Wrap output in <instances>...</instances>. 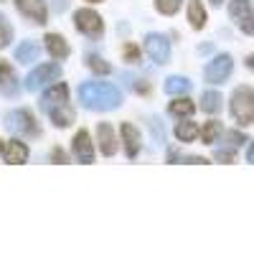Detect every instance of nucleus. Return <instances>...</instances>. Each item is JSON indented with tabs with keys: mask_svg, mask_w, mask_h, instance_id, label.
<instances>
[{
	"mask_svg": "<svg viewBox=\"0 0 254 254\" xmlns=\"http://www.w3.org/2000/svg\"><path fill=\"white\" fill-rule=\"evenodd\" d=\"M10 38H13V28H10V23L5 20V15L0 13V49H5L10 44Z\"/></svg>",
	"mask_w": 254,
	"mask_h": 254,
	"instance_id": "25",
	"label": "nucleus"
},
{
	"mask_svg": "<svg viewBox=\"0 0 254 254\" xmlns=\"http://www.w3.org/2000/svg\"><path fill=\"white\" fill-rule=\"evenodd\" d=\"M176 137L181 142H193L198 137V125L196 122H178L176 125Z\"/></svg>",
	"mask_w": 254,
	"mask_h": 254,
	"instance_id": "19",
	"label": "nucleus"
},
{
	"mask_svg": "<svg viewBox=\"0 0 254 254\" xmlns=\"http://www.w3.org/2000/svg\"><path fill=\"white\" fill-rule=\"evenodd\" d=\"M46 49H49V54H51L56 61H64V59L69 56L66 41H64L61 36H56V33H49V36H46Z\"/></svg>",
	"mask_w": 254,
	"mask_h": 254,
	"instance_id": "16",
	"label": "nucleus"
},
{
	"mask_svg": "<svg viewBox=\"0 0 254 254\" xmlns=\"http://www.w3.org/2000/svg\"><path fill=\"white\" fill-rule=\"evenodd\" d=\"M188 20H190V26L198 28V31L206 26V10L201 5V0H190L188 3Z\"/></svg>",
	"mask_w": 254,
	"mask_h": 254,
	"instance_id": "17",
	"label": "nucleus"
},
{
	"mask_svg": "<svg viewBox=\"0 0 254 254\" xmlns=\"http://www.w3.org/2000/svg\"><path fill=\"white\" fill-rule=\"evenodd\" d=\"M181 3H183V0H155V8L160 13H165V15H173V13H178Z\"/></svg>",
	"mask_w": 254,
	"mask_h": 254,
	"instance_id": "26",
	"label": "nucleus"
},
{
	"mask_svg": "<svg viewBox=\"0 0 254 254\" xmlns=\"http://www.w3.org/2000/svg\"><path fill=\"white\" fill-rule=\"evenodd\" d=\"M3 158H5V163H10V165H23V163L28 160V147H26V142L10 140V142L3 147Z\"/></svg>",
	"mask_w": 254,
	"mask_h": 254,
	"instance_id": "14",
	"label": "nucleus"
},
{
	"mask_svg": "<svg viewBox=\"0 0 254 254\" xmlns=\"http://www.w3.org/2000/svg\"><path fill=\"white\" fill-rule=\"evenodd\" d=\"M190 89V81L186 79V76H171L165 81V92L168 94H173V97H178V94H186Z\"/></svg>",
	"mask_w": 254,
	"mask_h": 254,
	"instance_id": "21",
	"label": "nucleus"
},
{
	"mask_svg": "<svg viewBox=\"0 0 254 254\" xmlns=\"http://www.w3.org/2000/svg\"><path fill=\"white\" fill-rule=\"evenodd\" d=\"M87 64H89V69H92L94 74H102V76L112 71V66H110V64L104 61V59H99V56H87Z\"/></svg>",
	"mask_w": 254,
	"mask_h": 254,
	"instance_id": "24",
	"label": "nucleus"
},
{
	"mask_svg": "<svg viewBox=\"0 0 254 254\" xmlns=\"http://www.w3.org/2000/svg\"><path fill=\"white\" fill-rule=\"evenodd\" d=\"M74 26L84 33V36H89V38H99L102 31H104V23H102V18L89 10V8H81L74 13Z\"/></svg>",
	"mask_w": 254,
	"mask_h": 254,
	"instance_id": "5",
	"label": "nucleus"
},
{
	"mask_svg": "<svg viewBox=\"0 0 254 254\" xmlns=\"http://www.w3.org/2000/svg\"><path fill=\"white\" fill-rule=\"evenodd\" d=\"M51 8L56 10V13H64L69 8V0H51Z\"/></svg>",
	"mask_w": 254,
	"mask_h": 254,
	"instance_id": "31",
	"label": "nucleus"
},
{
	"mask_svg": "<svg viewBox=\"0 0 254 254\" xmlns=\"http://www.w3.org/2000/svg\"><path fill=\"white\" fill-rule=\"evenodd\" d=\"M201 110L208 112V115L221 112V94H219V92H203V97H201Z\"/></svg>",
	"mask_w": 254,
	"mask_h": 254,
	"instance_id": "20",
	"label": "nucleus"
},
{
	"mask_svg": "<svg viewBox=\"0 0 254 254\" xmlns=\"http://www.w3.org/2000/svg\"><path fill=\"white\" fill-rule=\"evenodd\" d=\"M5 125L10 127L13 132L18 135H28V137H36L41 130H38V122L33 120V115L28 110H15L5 117Z\"/></svg>",
	"mask_w": 254,
	"mask_h": 254,
	"instance_id": "4",
	"label": "nucleus"
},
{
	"mask_svg": "<svg viewBox=\"0 0 254 254\" xmlns=\"http://www.w3.org/2000/svg\"><path fill=\"white\" fill-rule=\"evenodd\" d=\"M41 110H44L56 127H69L74 122V110L69 104V89L66 84H54V87L41 99Z\"/></svg>",
	"mask_w": 254,
	"mask_h": 254,
	"instance_id": "2",
	"label": "nucleus"
},
{
	"mask_svg": "<svg viewBox=\"0 0 254 254\" xmlns=\"http://www.w3.org/2000/svg\"><path fill=\"white\" fill-rule=\"evenodd\" d=\"M51 158H54V163H69L66 153H64L61 147H54V150H51Z\"/></svg>",
	"mask_w": 254,
	"mask_h": 254,
	"instance_id": "30",
	"label": "nucleus"
},
{
	"mask_svg": "<svg viewBox=\"0 0 254 254\" xmlns=\"http://www.w3.org/2000/svg\"><path fill=\"white\" fill-rule=\"evenodd\" d=\"M145 51L155 64H168L171 61V41L160 33H150L145 38Z\"/></svg>",
	"mask_w": 254,
	"mask_h": 254,
	"instance_id": "9",
	"label": "nucleus"
},
{
	"mask_svg": "<svg viewBox=\"0 0 254 254\" xmlns=\"http://www.w3.org/2000/svg\"><path fill=\"white\" fill-rule=\"evenodd\" d=\"M125 61H130V64L140 61V49L135 44H125Z\"/></svg>",
	"mask_w": 254,
	"mask_h": 254,
	"instance_id": "27",
	"label": "nucleus"
},
{
	"mask_svg": "<svg viewBox=\"0 0 254 254\" xmlns=\"http://www.w3.org/2000/svg\"><path fill=\"white\" fill-rule=\"evenodd\" d=\"M120 132H122V140H125V153H127V158L135 160L137 153H140V135H137V130H135L130 122H125V125L120 127Z\"/></svg>",
	"mask_w": 254,
	"mask_h": 254,
	"instance_id": "15",
	"label": "nucleus"
},
{
	"mask_svg": "<svg viewBox=\"0 0 254 254\" xmlns=\"http://www.w3.org/2000/svg\"><path fill=\"white\" fill-rule=\"evenodd\" d=\"M221 132H224V130H221V122H216V120L206 122V127L201 130V140H203V145H214L216 137H219Z\"/></svg>",
	"mask_w": 254,
	"mask_h": 254,
	"instance_id": "22",
	"label": "nucleus"
},
{
	"mask_svg": "<svg viewBox=\"0 0 254 254\" xmlns=\"http://www.w3.org/2000/svg\"><path fill=\"white\" fill-rule=\"evenodd\" d=\"M247 160H249V163H254V142H252V147H249V153H247Z\"/></svg>",
	"mask_w": 254,
	"mask_h": 254,
	"instance_id": "33",
	"label": "nucleus"
},
{
	"mask_svg": "<svg viewBox=\"0 0 254 254\" xmlns=\"http://www.w3.org/2000/svg\"><path fill=\"white\" fill-rule=\"evenodd\" d=\"M231 69H234V61H231V56H229V54H221V56H216V59L203 69V79H206L208 84H221V81L229 79Z\"/></svg>",
	"mask_w": 254,
	"mask_h": 254,
	"instance_id": "7",
	"label": "nucleus"
},
{
	"mask_svg": "<svg viewBox=\"0 0 254 254\" xmlns=\"http://www.w3.org/2000/svg\"><path fill=\"white\" fill-rule=\"evenodd\" d=\"M18 76L8 61H0V94L5 97H18Z\"/></svg>",
	"mask_w": 254,
	"mask_h": 254,
	"instance_id": "12",
	"label": "nucleus"
},
{
	"mask_svg": "<svg viewBox=\"0 0 254 254\" xmlns=\"http://www.w3.org/2000/svg\"><path fill=\"white\" fill-rule=\"evenodd\" d=\"M59 76H61V69L56 66V64H41V66H36V69L28 74L26 89H28V92H36V89H41V87H46V84L56 81Z\"/></svg>",
	"mask_w": 254,
	"mask_h": 254,
	"instance_id": "6",
	"label": "nucleus"
},
{
	"mask_svg": "<svg viewBox=\"0 0 254 254\" xmlns=\"http://www.w3.org/2000/svg\"><path fill=\"white\" fill-rule=\"evenodd\" d=\"M97 137H99V150L104 155H115L117 153V135H115L110 122H102L97 127Z\"/></svg>",
	"mask_w": 254,
	"mask_h": 254,
	"instance_id": "13",
	"label": "nucleus"
},
{
	"mask_svg": "<svg viewBox=\"0 0 254 254\" xmlns=\"http://www.w3.org/2000/svg\"><path fill=\"white\" fill-rule=\"evenodd\" d=\"M211 3H214V5H216V8H219V5H221V3H224V0H211Z\"/></svg>",
	"mask_w": 254,
	"mask_h": 254,
	"instance_id": "35",
	"label": "nucleus"
},
{
	"mask_svg": "<svg viewBox=\"0 0 254 254\" xmlns=\"http://www.w3.org/2000/svg\"><path fill=\"white\" fill-rule=\"evenodd\" d=\"M15 5H18L20 13L31 20V23H38V26L46 23V5H44V0H15Z\"/></svg>",
	"mask_w": 254,
	"mask_h": 254,
	"instance_id": "11",
	"label": "nucleus"
},
{
	"mask_svg": "<svg viewBox=\"0 0 254 254\" xmlns=\"http://www.w3.org/2000/svg\"><path fill=\"white\" fill-rule=\"evenodd\" d=\"M231 115L244 127L254 122V89L252 87H239L231 94Z\"/></svg>",
	"mask_w": 254,
	"mask_h": 254,
	"instance_id": "3",
	"label": "nucleus"
},
{
	"mask_svg": "<svg viewBox=\"0 0 254 254\" xmlns=\"http://www.w3.org/2000/svg\"><path fill=\"white\" fill-rule=\"evenodd\" d=\"M168 110H171V115H176V117H188V115L196 112V104L190 99H176V102H171Z\"/></svg>",
	"mask_w": 254,
	"mask_h": 254,
	"instance_id": "23",
	"label": "nucleus"
},
{
	"mask_svg": "<svg viewBox=\"0 0 254 254\" xmlns=\"http://www.w3.org/2000/svg\"><path fill=\"white\" fill-rule=\"evenodd\" d=\"M89 3H99V0H89Z\"/></svg>",
	"mask_w": 254,
	"mask_h": 254,
	"instance_id": "36",
	"label": "nucleus"
},
{
	"mask_svg": "<svg viewBox=\"0 0 254 254\" xmlns=\"http://www.w3.org/2000/svg\"><path fill=\"white\" fill-rule=\"evenodd\" d=\"M71 147H74V158L76 163H84V165H89L94 163V145H92V137L87 130H79L71 140Z\"/></svg>",
	"mask_w": 254,
	"mask_h": 254,
	"instance_id": "10",
	"label": "nucleus"
},
{
	"mask_svg": "<svg viewBox=\"0 0 254 254\" xmlns=\"http://www.w3.org/2000/svg\"><path fill=\"white\" fill-rule=\"evenodd\" d=\"M0 150H3V142H0Z\"/></svg>",
	"mask_w": 254,
	"mask_h": 254,
	"instance_id": "37",
	"label": "nucleus"
},
{
	"mask_svg": "<svg viewBox=\"0 0 254 254\" xmlns=\"http://www.w3.org/2000/svg\"><path fill=\"white\" fill-rule=\"evenodd\" d=\"M247 66H249V69L254 71V56H249V59H247Z\"/></svg>",
	"mask_w": 254,
	"mask_h": 254,
	"instance_id": "34",
	"label": "nucleus"
},
{
	"mask_svg": "<svg viewBox=\"0 0 254 254\" xmlns=\"http://www.w3.org/2000/svg\"><path fill=\"white\" fill-rule=\"evenodd\" d=\"M226 140H229V145H231V147H239V145H244V142H247V137H244L242 132H237V130L226 132Z\"/></svg>",
	"mask_w": 254,
	"mask_h": 254,
	"instance_id": "28",
	"label": "nucleus"
},
{
	"mask_svg": "<svg viewBox=\"0 0 254 254\" xmlns=\"http://www.w3.org/2000/svg\"><path fill=\"white\" fill-rule=\"evenodd\" d=\"M219 163H234V150H216L214 155Z\"/></svg>",
	"mask_w": 254,
	"mask_h": 254,
	"instance_id": "29",
	"label": "nucleus"
},
{
	"mask_svg": "<svg viewBox=\"0 0 254 254\" xmlns=\"http://www.w3.org/2000/svg\"><path fill=\"white\" fill-rule=\"evenodd\" d=\"M229 13L234 18V23L244 31V33H254V10L249 5V0H231L229 5Z\"/></svg>",
	"mask_w": 254,
	"mask_h": 254,
	"instance_id": "8",
	"label": "nucleus"
},
{
	"mask_svg": "<svg viewBox=\"0 0 254 254\" xmlns=\"http://www.w3.org/2000/svg\"><path fill=\"white\" fill-rule=\"evenodd\" d=\"M15 59L20 64H31L38 59V46H36V41H23L18 49H15Z\"/></svg>",
	"mask_w": 254,
	"mask_h": 254,
	"instance_id": "18",
	"label": "nucleus"
},
{
	"mask_svg": "<svg viewBox=\"0 0 254 254\" xmlns=\"http://www.w3.org/2000/svg\"><path fill=\"white\" fill-rule=\"evenodd\" d=\"M79 99L87 110L110 112L122 104V92L110 81H87L79 87Z\"/></svg>",
	"mask_w": 254,
	"mask_h": 254,
	"instance_id": "1",
	"label": "nucleus"
},
{
	"mask_svg": "<svg viewBox=\"0 0 254 254\" xmlns=\"http://www.w3.org/2000/svg\"><path fill=\"white\" fill-rule=\"evenodd\" d=\"M135 92H140V94H150V84H145V81L135 84Z\"/></svg>",
	"mask_w": 254,
	"mask_h": 254,
	"instance_id": "32",
	"label": "nucleus"
}]
</instances>
